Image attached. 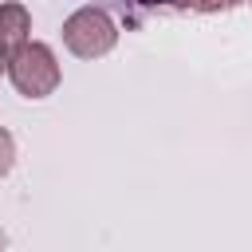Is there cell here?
Returning a JSON list of instances; mask_svg holds the SVG:
<instances>
[{"label": "cell", "mask_w": 252, "mask_h": 252, "mask_svg": "<svg viewBox=\"0 0 252 252\" xmlns=\"http://www.w3.org/2000/svg\"><path fill=\"white\" fill-rule=\"evenodd\" d=\"M8 79L24 98H47L59 87V63L55 51L39 39H28L24 47H16L8 55Z\"/></svg>", "instance_id": "obj_1"}, {"label": "cell", "mask_w": 252, "mask_h": 252, "mask_svg": "<svg viewBox=\"0 0 252 252\" xmlns=\"http://www.w3.org/2000/svg\"><path fill=\"white\" fill-rule=\"evenodd\" d=\"M63 43L79 59H98L118 43V24L106 8H79L63 20Z\"/></svg>", "instance_id": "obj_2"}, {"label": "cell", "mask_w": 252, "mask_h": 252, "mask_svg": "<svg viewBox=\"0 0 252 252\" xmlns=\"http://www.w3.org/2000/svg\"><path fill=\"white\" fill-rule=\"evenodd\" d=\"M0 71H8V59H4V55H0Z\"/></svg>", "instance_id": "obj_7"}, {"label": "cell", "mask_w": 252, "mask_h": 252, "mask_svg": "<svg viewBox=\"0 0 252 252\" xmlns=\"http://www.w3.org/2000/svg\"><path fill=\"white\" fill-rule=\"evenodd\" d=\"M138 4H150V8H189V12H224L240 0H138Z\"/></svg>", "instance_id": "obj_4"}, {"label": "cell", "mask_w": 252, "mask_h": 252, "mask_svg": "<svg viewBox=\"0 0 252 252\" xmlns=\"http://www.w3.org/2000/svg\"><path fill=\"white\" fill-rule=\"evenodd\" d=\"M32 35V12L24 4H0V55L8 59Z\"/></svg>", "instance_id": "obj_3"}, {"label": "cell", "mask_w": 252, "mask_h": 252, "mask_svg": "<svg viewBox=\"0 0 252 252\" xmlns=\"http://www.w3.org/2000/svg\"><path fill=\"white\" fill-rule=\"evenodd\" d=\"M12 161H16V142H12V134L0 126V177L12 169Z\"/></svg>", "instance_id": "obj_5"}, {"label": "cell", "mask_w": 252, "mask_h": 252, "mask_svg": "<svg viewBox=\"0 0 252 252\" xmlns=\"http://www.w3.org/2000/svg\"><path fill=\"white\" fill-rule=\"evenodd\" d=\"M4 248H8V236H4V228H0V252H4Z\"/></svg>", "instance_id": "obj_6"}]
</instances>
